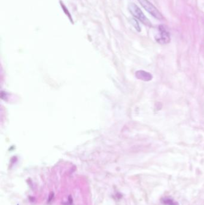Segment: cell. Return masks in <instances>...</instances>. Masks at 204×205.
Listing matches in <instances>:
<instances>
[{
	"label": "cell",
	"instance_id": "obj_6",
	"mask_svg": "<svg viewBox=\"0 0 204 205\" xmlns=\"http://www.w3.org/2000/svg\"><path fill=\"white\" fill-rule=\"evenodd\" d=\"M130 22L132 25V26H134V27L135 28V30L137 31H138V32L141 31V28H140V25H139L137 20H136L135 18H132V19H130Z\"/></svg>",
	"mask_w": 204,
	"mask_h": 205
},
{
	"label": "cell",
	"instance_id": "obj_3",
	"mask_svg": "<svg viewBox=\"0 0 204 205\" xmlns=\"http://www.w3.org/2000/svg\"><path fill=\"white\" fill-rule=\"evenodd\" d=\"M138 2L142 7L147 11L154 18L158 20H162L163 17L161 12L152 4L149 0H138Z\"/></svg>",
	"mask_w": 204,
	"mask_h": 205
},
{
	"label": "cell",
	"instance_id": "obj_5",
	"mask_svg": "<svg viewBox=\"0 0 204 205\" xmlns=\"http://www.w3.org/2000/svg\"><path fill=\"white\" fill-rule=\"evenodd\" d=\"M162 203L166 205H178V203L172 199L170 197H163L161 199Z\"/></svg>",
	"mask_w": 204,
	"mask_h": 205
},
{
	"label": "cell",
	"instance_id": "obj_7",
	"mask_svg": "<svg viewBox=\"0 0 204 205\" xmlns=\"http://www.w3.org/2000/svg\"><path fill=\"white\" fill-rule=\"evenodd\" d=\"M60 3H61V6H62V8L63 10L65 11V13H66V15L68 16V17L69 18V19H70V20H71L72 22L73 23V19H72V18H71V15H70V13H69V11L68 10V9L67 8V7H65V6L64 5V4H63V3H62V2H60Z\"/></svg>",
	"mask_w": 204,
	"mask_h": 205
},
{
	"label": "cell",
	"instance_id": "obj_2",
	"mask_svg": "<svg viewBox=\"0 0 204 205\" xmlns=\"http://www.w3.org/2000/svg\"><path fill=\"white\" fill-rule=\"evenodd\" d=\"M155 39L161 44L169 43L171 41L170 34L164 25H159L158 28V32L155 36Z\"/></svg>",
	"mask_w": 204,
	"mask_h": 205
},
{
	"label": "cell",
	"instance_id": "obj_1",
	"mask_svg": "<svg viewBox=\"0 0 204 205\" xmlns=\"http://www.w3.org/2000/svg\"><path fill=\"white\" fill-rule=\"evenodd\" d=\"M128 10L130 11V13L136 19L140 20L144 25L146 26L151 27V23L147 19V18L143 13V12L137 6L135 3H131L128 5Z\"/></svg>",
	"mask_w": 204,
	"mask_h": 205
},
{
	"label": "cell",
	"instance_id": "obj_4",
	"mask_svg": "<svg viewBox=\"0 0 204 205\" xmlns=\"http://www.w3.org/2000/svg\"><path fill=\"white\" fill-rule=\"evenodd\" d=\"M136 77L138 79L145 82L150 81L153 79V76L151 75V73L143 70H140L136 72Z\"/></svg>",
	"mask_w": 204,
	"mask_h": 205
}]
</instances>
